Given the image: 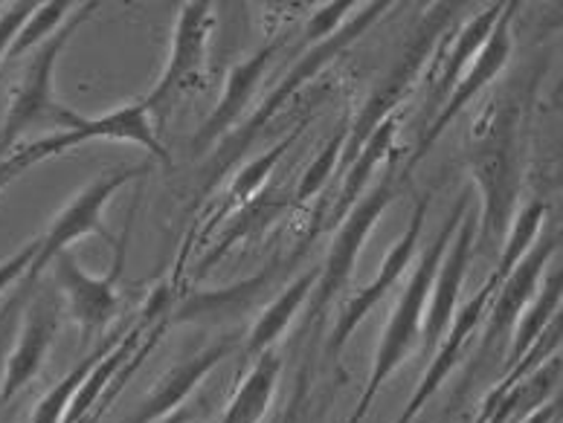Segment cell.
I'll list each match as a JSON object with an SVG mask.
<instances>
[{"label":"cell","instance_id":"5bb4252c","mask_svg":"<svg viewBox=\"0 0 563 423\" xmlns=\"http://www.w3.org/2000/svg\"><path fill=\"white\" fill-rule=\"evenodd\" d=\"M53 276H56L58 288L65 293L67 308H70L73 320L79 322L81 327H102L117 311V293H113V285H117V276H120L122 264V249L117 256L113 270L102 279H93L88 272L81 270L79 261L73 258V253H58L53 258Z\"/></svg>","mask_w":563,"mask_h":423},{"label":"cell","instance_id":"4dcf8cb0","mask_svg":"<svg viewBox=\"0 0 563 423\" xmlns=\"http://www.w3.org/2000/svg\"><path fill=\"white\" fill-rule=\"evenodd\" d=\"M352 7H354L352 0H338V3H325V7L317 9L306 24L308 44L317 47V44H322V41H329L331 35H338V30L343 26V21H346L349 9Z\"/></svg>","mask_w":563,"mask_h":423},{"label":"cell","instance_id":"d4e9b609","mask_svg":"<svg viewBox=\"0 0 563 423\" xmlns=\"http://www.w3.org/2000/svg\"><path fill=\"white\" fill-rule=\"evenodd\" d=\"M558 308H561V267L549 276L543 285H538V299L529 308L520 325H517L515 336V359L526 357L531 345L538 343V336L543 334V327L552 320H558Z\"/></svg>","mask_w":563,"mask_h":423},{"label":"cell","instance_id":"603a6c76","mask_svg":"<svg viewBox=\"0 0 563 423\" xmlns=\"http://www.w3.org/2000/svg\"><path fill=\"white\" fill-rule=\"evenodd\" d=\"M317 276H320V270L302 272L297 281H290L288 288L276 296V302L262 313V320L256 322L253 334H250L247 354H256L258 357V354L271 352V345L285 334V327H288L290 320L297 316L299 304L306 302L308 296H311V290H314L317 285Z\"/></svg>","mask_w":563,"mask_h":423},{"label":"cell","instance_id":"9a60e30c","mask_svg":"<svg viewBox=\"0 0 563 423\" xmlns=\"http://www.w3.org/2000/svg\"><path fill=\"white\" fill-rule=\"evenodd\" d=\"M561 247V235L549 232L543 238L534 241V247L523 256V261L517 264L515 270L508 272L503 285H499L497 296L492 299V322H488V339H497L508 331V325L523 313L529 299L538 293L540 276L549 267V258L555 256Z\"/></svg>","mask_w":563,"mask_h":423},{"label":"cell","instance_id":"6da1fadb","mask_svg":"<svg viewBox=\"0 0 563 423\" xmlns=\"http://www.w3.org/2000/svg\"><path fill=\"white\" fill-rule=\"evenodd\" d=\"M520 140H517V108L494 99L488 111L474 122L467 134V168L483 198L479 224L485 238L503 247L508 224L515 221V203L520 192Z\"/></svg>","mask_w":563,"mask_h":423},{"label":"cell","instance_id":"30bf717a","mask_svg":"<svg viewBox=\"0 0 563 423\" xmlns=\"http://www.w3.org/2000/svg\"><path fill=\"white\" fill-rule=\"evenodd\" d=\"M515 12H517V3L511 0V3H506V9H503V15H499V21L494 24L492 35H488V41L483 44V49L476 53V58L467 65V70L459 76L456 88L451 90V97L442 102L439 116L427 125L424 136L419 140V148H416V154H412L410 166H407L404 175H410V168L416 166L424 154H430L435 140L448 131V125L456 120L459 113L465 111L467 104L474 102V99L479 97V93H483L494 79H497L499 73L506 70L508 58H511V47H515V44H511V21H515Z\"/></svg>","mask_w":563,"mask_h":423},{"label":"cell","instance_id":"e575fe53","mask_svg":"<svg viewBox=\"0 0 563 423\" xmlns=\"http://www.w3.org/2000/svg\"><path fill=\"white\" fill-rule=\"evenodd\" d=\"M180 421H184V418L177 415V418H172V421H166V423H180Z\"/></svg>","mask_w":563,"mask_h":423},{"label":"cell","instance_id":"ffe728a7","mask_svg":"<svg viewBox=\"0 0 563 423\" xmlns=\"http://www.w3.org/2000/svg\"><path fill=\"white\" fill-rule=\"evenodd\" d=\"M398 129H401V111L393 113V116H387V120L380 122L378 131H375V134H372L366 143H363L361 154H357V157L349 163L343 189H340L338 200H334V209H331V224H340L349 209H352L354 203L363 198L372 171H375L380 163L387 160V154H389V148H393V140H395V134H398Z\"/></svg>","mask_w":563,"mask_h":423},{"label":"cell","instance_id":"484cf974","mask_svg":"<svg viewBox=\"0 0 563 423\" xmlns=\"http://www.w3.org/2000/svg\"><path fill=\"white\" fill-rule=\"evenodd\" d=\"M306 125H308V120L299 122L297 129L290 131V134L285 136L282 143H276L274 148H267V152L262 154L258 160L247 163V166H244L242 171L235 175L233 186H230V194H233L235 203L253 200L258 192H262V186H265L267 180H271V175H274V171H276V163H279L282 157H285V154H288L290 145L297 143L299 134H302V129H306Z\"/></svg>","mask_w":563,"mask_h":423},{"label":"cell","instance_id":"ba28073f","mask_svg":"<svg viewBox=\"0 0 563 423\" xmlns=\"http://www.w3.org/2000/svg\"><path fill=\"white\" fill-rule=\"evenodd\" d=\"M401 175H395L389 168L384 180H380L372 192H363V198L349 209L343 221L338 224V235L331 241L329 256H325V264L320 267V276H317V285L311 290L314 302H311V311L320 313L329 302H334V296L346 288L349 279H352L354 264L361 258V249L369 238V232L375 230L378 218L387 212V207L395 200L398 189H401Z\"/></svg>","mask_w":563,"mask_h":423},{"label":"cell","instance_id":"8992f818","mask_svg":"<svg viewBox=\"0 0 563 423\" xmlns=\"http://www.w3.org/2000/svg\"><path fill=\"white\" fill-rule=\"evenodd\" d=\"M88 140H120V143H134L140 148L152 154L154 160H161L163 166H172L169 148L163 145V140L154 134L152 113L143 102L125 104L120 111H111L106 116H97V120H88L76 113L70 131H58V134H49L44 140L33 145H24L21 152H15L9 160L18 171H26L30 166L41 160H49V157H58L65 154L73 145L88 143Z\"/></svg>","mask_w":563,"mask_h":423},{"label":"cell","instance_id":"8fae6325","mask_svg":"<svg viewBox=\"0 0 563 423\" xmlns=\"http://www.w3.org/2000/svg\"><path fill=\"white\" fill-rule=\"evenodd\" d=\"M476 235H479V215L471 212V207H467L462 221H459L456 232H453L451 244L444 249L442 264H439V270H435L433 290H430V299H427L424 322H421V336H424L427 357H433V352L439 348V339H442L448 325L453 322L459 290H462L467 264H471V256H474Z\"/></svg>","mask_w":563,"mask_h":423},{"label":"cell","instance_id":"1f68e13d","mask_svg":"<svg viewBox=\"0 0 563 423\" xmlns=\"http://www.w3.org/2000/svg\"><path fill=\"white\" fill-rule=\"evenodd\" d=\"M38 249L41 238H33L30 244H24V247L18 249V253H12L7 261H0V293H3L9 285H15L21 276H26V272L33 270V261L35 256H38Z\"/></svg>","mask_w":563,"mask_h":423},{"label":"cell","instance_id":"9c48e42d","mask_svg":"<svg viewBox=\"0 0 563 423\" xmlns=\"http://www.w3.org/2000/svg\"><path fill=\"white\" fill-rule=\"evenodd\" d=\"M145 171H148L145 166L111 168L108 175L97 177L93 183L85 186V189H81V192L53 218L49 230L41 235V249L38 256H35L30 276H38L58 253H67V249H70L79 238H85V235H102L108 244H113V238L108 235L106 226H102V209H106L108 200L113 198V192H120L122 186L143 177Z\"/></svg>","mask_w":563,"mask_h":423},{"label":"cell","instance_id":"f1b7e54d","mask_svg":"<svg viewBox=\"0 0 563 423\" xmlns=\"http://www.w3.org/2000/svg\"><path fill=\"white\" fill-rule=\"evenodd\" d=\"M102 354L106 352H99V354H93V357L81 359L79 366L73 368L70 375L62 377V383L53 386V389H49L47 394L38 400V407H35V412H33V423H58L62 421L67 412V407H70L73 394L79 391L81 380L90 375V368L97 366Z\"/></svg>","mask_w":563,"mask_h":423},{"label":"cell","instance_id":"7a4b0ae2","mask_svg":"<svg viewBox=\"0 0 563 423\" xmlns=\"http://www.w3.org/2000/svg\"><path fill=\"white\" fill-rule=\"evenodd\" d=\"M474 203V192H465L462 198L456 200V207L444 221L442 232L435 235V241L430 247L424 249V256L421 261L416 264V272L407 281V288H404L401 299H398V308H395L393 320H389L387 331L380 336L378 345V357H375V368H372L369 386L363 391L361 403L354 409V415L349 418V423H361L363 415H366V409L372 407V400L378 398L380 386L387 383V377L393 375L395 368L401 366L407 354L412 352V345L419 343L421 336V322H424V311H427V299H430V290H433V279L435 270H439V264H442L444 249L451 244L453 232H456L459 221L465 215V209Z\"/></svg>","mask_w":563,"mask_h":423},{"label":"cell","instance_id":"44dd1931","mask_svg":"<svg viewBox=\"0 0 563 423\" xmlns=\"http://www.w3.org/2000/svg\"><path fill=\"white\" fill-rule=\"evenodd\" d=\"M503 9H506V3H492V7H485L483 12H476V15L459 30L456 38L451 41V47L444 49V65L439 67V79H435L433 88L435 102H444V99L451 97V90L456 88L459 76L467 70V65L474 62L476 53L483 49V44L488 41V35H492L494 24H497L499 15H503Z\"/></svg>","mask_w":563,"mask_h":423},{"label":"cell","instance_id":"2e32d148","mask_svg":"<svg viewBox=\"0 0 563 423\" xmlns=\"http://www.w3.org/2000/svg\"><path fill=\"white\" fill-rule=\"evenodd\" d=\"M499 285H503V279H499L497 272H492V279L485 281V288L479 290V293H476L474 299L462 308V311H459V316L453 320L451 334H448L444 345L439 348V354H435L430 371L424 375V383H421L419 391L412 394V400L407 403V409H404V415L398 418V423H410L412 418H416V412L427 403V398L439 389V383H442L444 377L451 375L453 366H456L459 357H462V348H465V343L471 339V334H474V327L483 322L485 311L492 308V299L497 296Z\"/></svg>","mask_w":563,"mask_h":423},{"label":"cell","instance_id":"52a82bcc","mask_svg":"<svg viewBox=\"0 0 563 423\" xmlns=\"http://www.w3.org/2000/svg\"><path fill=\"white\" fill-rule=\"evenodd\" d=\"M212 24H216V7L212 3L192 0V3L180 7L175 35H172L169 65H166L152 93L143 99L148 113H166L172 104L203 88Z\"/></svg>","mask_w":563,"mask_h":423},{"label":"cell","instance_id":"277c9868","mask_svg":"<svg viewBox=\"0 0 563 423\" xmlns=\"http://www.w3.org/2000/svg\"><path fill=\"white\" fill-rule=\"evenodd\" d=\"M453 9H456V3H435V7L427 9L419 30H416V35L410 38V44L404 47L401 58H398L393 70L380 79L378 88L372 90L369 99L361 104V111H357L352 129H349L346 134V145H343V157H340V163H346L349 166V163L361 154L363 143L378 131L380 122L401 111L407 97H410L412 88H416V81H419L421 70H424L427 58L433 56L435 47H439V41H442V33L448 30V24H451Z\"/></svg>","mask_w":563,"mask_h":423},{"label":"cell","instance_id":"5b68a950","mask_svg":"<svg viewBox=\"0 0 563 423\" xmlns=\"http://www.w3.org/2000/svg\"><path fill=\"white\" fill-rule=\"evenodd\" d=\"M389 9V3H369V7H363L357 15L349 21L346 26H340L338 35H331L329 41H322V44H317V47H311L306 53V56L299 58L297 65L290 67V73L282 79V85L276 90H271L265 97V102L258 104V111L250 116L247 122H244L242 129L233 131V134L227 136L224 143H221V148H218L216 160H212V171L210 177H207V186H212L218 180V177L224 175V171H230V166H233L239 157L244 154V148H250V143L256 140L262 131H265V125L276 116V111H282L285 108V102H288L294 93H297L302 85H306L311 76H317V73L322 70V67H329L334 58L340 56V53H346L349 47H352L354 41L361 38L363 33H369V26L378 21L384 12Z\"/></svg>","mask_w":563,"mask_h":423},{"label":"cell","instance_id":"cb8c5ba5","mask_svg":"<svg viewBox=\"0 0 563 423\" xmlns=\"http://www.w3.org/2000/svg\"><path fill=\"white\" fill-rule=\"evenodd\" d=\"M547 221V203L543 200H531L526 203L520 212L511 221V230H508L506 241H503V253H499L497 261V276L506 279L508 272L515 270L517 264L523 261V256L534 247V241L540 238V226Z\"/></svg>","mask_w":563,"mask_h":423},{"label":"cell","instance_id":"e0dca14e","mask_svg":"<svg viewBox=\"0 0 563 423\" xmlns=\"http://www.w3.org/2000/svg\"><path fill=\"white\" fill-rule=\"evenodd\" d=\"M53 336H56V311H53V304H30L24 327H21V339H18L15 352L9 354L7 359L0 398L9 400L15 391L24 389V386L38 375L41 363H44L49 345H53Z\"/></svg>","mask_w":563,"mask_h":423},{"label":"cell","instance_id":"d6a6232c","mask_svg":"<svg viewBox=\"0 0 563 423\" xmlns=\"http://www.w3.org/2000/svg\"><path fill=\"white\" fill-rule=\"evenodd\" d=\"M35 3L24 0V3H9L3 12H0V62L9 56V47H12V41L18 38L21 33V26L30 15H33Z\"/></svg>","mask_w":563,"mask_h":423},{"label":"cell","instance_id":"4316f807","mask_svg":"<svg viewBox=\"0 0 563 423\" xmlns=\"http://www.w3.org/2000/svg\"><path fill=\"white\" fill-rule=\"evenodd\" d=\"M134 343H137V331H134V334H129V339L117 345L113 352L102 354V359H99L97 366L90 368V375L85 377V380H81L79 391L73 394L70 407H67V412H65L67 423H76L81 415H85V412H88L90 403H93V400L99 398V391L106 389V383L113 377V371H117V368L122 366V359L129 357L131 345H134Z\"/></svg>","mask_w":563,"mask_h":423},{"label":"cell","instance_id":"4fadbf2b","mask_svg":"<svg viewBox=\"0 0 563 423\" xmlns=\"http://www.w3.org/2000/svg\"><path fill=\"white\" fill-rule=\"evenodd\" d=\"M427 203H430V200L424 198L419 207H416L410 226L404 230V235L398 238V244H395V247L387 253V258H384V264H380V270H378V276H375V281H372L369 288H363L361 293L354 296V299H349V304L343 308V313H340L338 325H334V334H331V352L343 348V343H346L349 336L354 334V327L361 325L363 316L378 308L380 299L389 293V288H393V285H398V279L404 276V270L410 267L412 256H416V244H419L421 230H424Z\"/></svg>","mask_w":563,"mask_h":423},{"label":"cell","instance_id":"7c38bea8","mask_svg":"<svg viewBox=\"0 0 563 423\" xmlns=\"http://www.w3.org/2000/svg\"><path fill=\"white\" fill-rule=\"evenodd\" d=\"M285 38H288V35H282L279 41H271V44H265L258 53H253V56L239 62V65L230 70V79H227V88L224 93H221V99H218L216 111L207 116V122H203L201 129H198V134H195V154H203L210 145H216L218 140L230 136V131L239 125V120H242L244 111H247L250 99H253L256 88L262 85V76H265V70L271 67L274 56L282 49Z\"/></svg>","mask_w":563,"mask_h":423},{"label":"cell","instance_id":"7402d4cb","mask_svg":"<svg viewBox=\"0 0 563 423\" xmlns=\"http://www.w3.org/2000/svg\"><path fill=\"white\" fill-rule=\"evenodd\" d=\"M282 359L274 352L258 354L256 366L247 375V380L242 383V389L235 391L233 403L227 407L221 423H258L262 415L271 407V398H274L276 380H279Z\"/></svg>","mask_w":563,"mask_h":423},{"label":"cell","instance_id":"83f0119b","mask_svg":"<svg viewBox=\"0 0 563 423\" xmlns=\"http://www.w3.org/2000/svg\"><path fill=\"white\" fill-rule=\"evenodd\" d=\"M73 12V3H65V0H49V3H35L33 15L26 18L24 26H21V33L18 38L12 41V47H9V58H21L26 56L30 49L41 47L49 35L56 33L62 21Z\"/></svg>","mask_w":563,"mask_h":423},{"label":"cell","instance_id":"3957f363","mask_svg":"<svg viewBox=\"0 0 563 423\" xmlns=\"http://www.w3.org/2000/svg\"><path fill=\"white\" fill-rule=\"evenodd\" d=\"M97 9L99 3H76L70 15H67V24L58 26L41 47H35L33 62L26 67L24 79H21V85L12 93V102H9L3 134H0V148H12L21 136L30 134L33 129H53L56 134L58 131H70L76 111L56 102L53 76H56L58 56L67 47V41Z\"/></svg>","mask_w":563,"mask_h":423},{"label":"cell","instance_id":"d6986e66","mask_svg":"<svg viewBox=\"0 0 563 423\" xmlns=\"http://www.w3.org/2000/svg\"><path fill=\"white\" fill-rule=\"evenodd\" d=\"M276 276V264H271L265 272H258L253 279L239 281L233 288L210 290V293H195L189 296L180 311H177V320L184 322H224L233 320V316H242L247 308L256 304V299L267 290L271 279Z\"/></svg>","mask_w":563,"mask_h":423},{"label":"cell","instance_id":"836d02e7","mask_svg":"<svg viewBox=\"0 0 563 423\" xmlns=\"http://www.w3.org/2000/svg\"><path fill=\"white\" fill-rule=\"evenodd\" d=\"M552 418H558V403H547V407L538 409L534 415L526 418L523 423H552Z\"/></svg>","mask_w":563,"mask_h":423},{"label":"cell","instance_id":"ac0fdd59","mask_svg":"<svg viewBox=\"0 0 563 423\" xmlns=\"http://www.w3.org/2000/svg\"><path fill=\"white\" fill-rule=\"evenodd\" d=\"M224 354H227L224 343L212 345V348H207V352L195 354L192 359H186V363H180L177 368H172L169 375L163 377V383L143 400L140 412H134L125 423H154L161 415H166V412L175 409L177 403H180V400L195 389V386L201 383L203 377L210 375L212 368L224 359Z\"/></svg>","mask_w":563,"mask_h":423},{"label":"cell","instance_id":"f546056e","mask_svg":"<svg viewBox=\"0 0 563 423\" xmlns=\"http://www.w3.org/2000/svg\"><path fill=\"white\" fill-rule=\"evenodd\" d=\"M343 145H346V131H338V134L331 136L325 148L314 157V163L308 166L306 177H302V183L297 189V200L299 203H306V200L314 198L320 192L325 180L334 175V168L340 166V157H343Z\"/></svg>","mask_w":563,"mask_h":423}]
</instances>
